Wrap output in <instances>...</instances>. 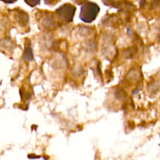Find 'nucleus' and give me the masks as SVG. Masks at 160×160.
Returning a JSON list of instances; mask_svg holds the SVG:
<instances>
[{
  "mask_svg": "<svg viewBox=\"0 0 160 160\" xmlns=\"http://www.w3.org/2000/svg\"><path fill=\"white\" fill-rule=\"evenodd\" d=\"M99 12L98 6L92 2H89L85 4L82 6L80 18L85 22H91L93 21Z\"/></svg>",
  "mask_w": 160,
  "mask_h": 160,
  "instance_id": "obj_1",
  "label": "nucleus"
},
{
  "mask_svg": "<svg viewBox=\"0 0 160 160\" xmlns=\"http://www.w3.org/2000/svg\"><path fill=\"white\" fill-rule=\"evenodd\" d=\"M23 59H24V61H32V59H33V54H32V49H31L30 45H29L26 48V50L24 51V56H23Z\"/></svg>",
  "mask_w": 160,
  "mask_h": 160,
  "instance_id": "obj_2",
  "label": "nucleus"
},
{
  "mask_svg": "<svg viewBox=\"0 0 160 160\" xmlns=\"http://www.w3.org/2000/svg\"><path fill=\"white\" fill-rule=\"evenodd\" d=\"M24 1L26 2V3H28L29 5L31 6H34L37 5L40 1V0H24Z\"/></svg>",
  "mask_w": 160,
  "mask_h": 160,
  "instance_id": "obj_3",
  "label": "nucleus"
},
{
  "mask_svg": "<svg viewBox=\"0 0 160 160\" xmlns=\"http://www.w3.org/2000/svg\"><path fill=\"white\" fill-rule=\"evenodd\" d=\"M2 1L4 2H6V3H13L16 0H2Z\"/></svg>",
  "mask_w": 160,
  "mask_h": 160,
  "instance_id": "obj_4",
  "label": "nucleus"
}]
</instances>
